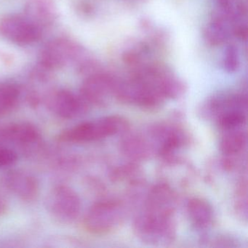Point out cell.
<instances>
[{"label": "cell", "instance_id": "cell-1", "mask_svg": "<svg viewBox=\"0 0 248 248\" xmlns=\"http://www.w3.org/2000/svg\"><path fill=\"white\" fill-rule=\"evenodd\" d=\"M176 195L169 186H155L148 194L143 210L135 220L134 231L138 237L150 245L172 242L176 236Z\"/></svg>", "mask_w": 248, "mask_h": 248}, {"label": "cell", "instance_id": "cell-2", "mask_svg": "<svg viewBox=\"0 0 248 248\" xmlns=\"http://www.w3.org/2000/svg\"><path fill=\"white\" fill-rule=\"evenodd\" d=\"M127 127V122L123 117L107 116L66 129L59 135L58 140L63 143H89L118 134Z\"/></svg>", "mask_w": 248, "mask_h": 248}, {"label": "cell", "instance_id": "cell-3", "mask_svg": "<svg viewBox=\"0 0 248 248\" xmlns=\"http://www.w3.org/2000/svg\"><path fill=\"white\" fill-rule=\"evenodd\" d=\"M0 141L27 156H35L45 149L40 130L28 122L0 125Z\"/></svg>", "mask_w": 248, "mask_h": 248}, {"label": "cell", "instance_id": "cell-4", "mask_svg": "<svg viewBox=\"0 0 248 248\" xmlns=\"http://www.w3.org/2000/svg\"><path fill=\"white\" fill-rule=\"evenodd\" d=\"M124 209L120 202L104 200L90 207L84 218L85 229L95 235H104L117 229L123 223Z\"/></svg>", "mask_w": 248, "mask_h": 248}, {"label": "cell", "instance_id": "cell-5", "mask_svg": "<svg viewBox=\"0 0 248 248\" xmlns=\"http://www.w3.org/2000/svg\"><path fill=\"white\" fill-rule=\"evenodd\" d=\"M46 207L55 221L61 224H71L79 217L81 200L78 193L71 187L56 186L47 195Z\"/></svg>", "mask_w": 248, "mask_h": 248}, {"label": "cell", "instance_id": "cell-6", "mask_svg": "<svg viewBox=\"0 0 248 248\" xmlns=\"http://www.w3.org/2000/svg\"><path fill=\"white\" fill-rule=\"evenodd\" d=\"M117 79L107 74L90 75L82 83L80 96L88 105L103 107L115 98Z\"/></svg>", "mask_w": 248, "mask_h": 248}, {"label": "cell", "instance_id": "cell-7", "mask_svg": "<svg viewBox=\"0 0 248 248\" xmlns=\"http://www.w3.org/2000/svg\"><path fill=\"white\" fill-rule=\"evenodd\" d=\"M0 34L18 46H28L40 40L41 31L31 20L10 16L0 21Z\"/></svg>", "mask_w": 248, "mask_h": 248}, {"label": "cell", "instance_id": "cell-8", "mask_svg": "<svg viewBox=\"0 0 248 248\" xmlns=\"http://www.w3.org/2000/svg\"><path fill=\"white\" fill-rule=\"evenodd\" d=\"M47 105L54 115L63 120L79 117L88 107L80 95L78 96L71 91L63 89L52 93L47 98Z\"/></svg>", "mask_w": 248, "mask_h": 248}, {"label": "cell", "instance_id": "cell-9", "mask_svg": "<svg viewBox=\"0 0 248 248\" xmlns=\"http://www.w3.org/2000/svg\"><path fill=\"white\" fill-rule=\"evenodd\" d=\"M8 191L24 202H32L38 197L40 184L34 175L23 170H11L4 177Z\"/></svg>", "mask_w": 248, "mask_h": 248}, {"label": "cell", "instance_id": "cell-10", "mask_svg": "<svg viewBox=\"0 0 248 248\" xmlns=\"http://www.w3.org/2000/svg\"><path fill=\"white\" fill-rule=\"evenodd\" d=\"M78 53V49L72 43L65 40L51 42L41 53V63L46 69H59L64 66Z\"/></svg>", "mask_w": 248, "mask_h": 248}, {"label": "cell", "instance_id": "cell-11", "mask_svg": "<svg viewBox=\"0 0 248 248\" xmlns=\"http://www.w3.org/2000/svg\"><path fill=\"white\" fill-rule=\"evenodd\" d=\"M187 213L192 226L200 232L208 230L214 220L211 204L202 198L194 197L187 204Z\"/></svg>", "mask_w": 248, "mask_h": 248}, {"label": "cell", "instance_id": "cell-12", "mask_svg": "<svg viewBox=\"0 0 248 248\" xmlns=\"http://www.w3.org/2000/svg\"><path fill=\"white\" fill-rule=\"evenodd\" d=\"M220 139L222 154L228 160H233L246 149L247 133L245 127L224 130Z\"/></svg>", "mask_w": 248, "mask_h": 248}, {"label": "cell", "instance_id": "cell-13", "mask_svg": "<svg viewBox=\"0 0 248 248\" xmlns=\"http://www.w3.org/2000/svg\"><path fill=\"white\" fill-rule=\"evenodd\" d=\"M21 91L11 83L0 85V119L12 113L18 107Z\"/></svg>", "mask_w": 248, "mask_h": 248}, {"label": "cell", "instance_id": "cell-14", "mask_svg": "<svg viewBox=\"0 0 248 248\" xmlns=\"http://www.w3.org/2000/svg\"><path fill=\"white\" fill-rule=\"evenodd\" d=\"M18 153L11 146L2 145L0 146V169L10 168L16 163Z\"/></svg>", "mask_w": 248, "mask_h": 248}, {"label": "cell", "instance_id": "cell-15", "mask_svg": "<svg viewBox=\"0 0 248 248\" xmlns=\"http://www.w3.org/2000/svg\"><path fill=\"white\" fill-rule=\"evenodd\" d=\"M224 69L229 72H235L239 66V56L235 46H229L223 56Z\"/></svg>", "mask_w": 248, "mask_h": 248}, {"label": "cell", "instance_id": "cell-16", "mask_svg": "<svg viewBox=\"0 0 248 248\" xmlns=\"http://www.w3.org/2000/svg\"><path fill=\"white\" fill-rule=\"evenodd\" d=\"M247 181L245 179L239 183L236 191V207L239 213L242 214V217L243 214H245V217H247Z\"/></svg>", "mask_w": 248, "mask_h": 248}, {"label": "cell", "instance_id": "cell-17", "mask_svg": "<svg viewBox=\"0 0 248 248\" xmlns=\"http://www.w3.org/2000/svg\"><path fill=\"white\" fill-rule=\"evenodd\" d=\"M7 203L6 201L0 196V216L5 214L7 210Z\"/></svg>", "mask_w": 248, "mask_h": 248}]
</instances>
